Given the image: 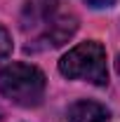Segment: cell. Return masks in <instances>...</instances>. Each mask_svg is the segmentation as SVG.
Returning a JSON list of instances; mask_svg holds the SVG:
<instances>
[{
  "mask_svg": "<svg viewBox=\"0 0 120 122\" xmlns=\"http://www.w3.org/2000/svg\"><path fill=\"white\" fill-rule=\"evenodd\" d=\"M12 54V35L7 33V28L0 24V61L7 59Z\"/></svg>",
  "mask_w": 120,
  "mask_h": 122,
  "instance_id": "6",
  "label": "cell"
},
{
  "mask_svg": "<svg viewBox=\"0 0 120 122\" xmlns=\"http://www.w3.org/2000/svg\"><path fill=\"white\" fill-rule=\"evenodd\" d=\"M75 30H78V19H75L73 14H59L40 35H38V42H45V45H49V47H59V45L68 42V40L73 38Z\"/></svg>",
  "mask_w": 120,
  "mask_h": 122,
  "instance_id": "4",
  "label": "cell"
},
{
  "mask_svg": "<svg viewBox=\"0 0 120 122\" xmlns=\"http://www.w3.org/2000/svg\"><path fill=\"white\" fill-rule=\"evenodd\" d=\"M59 73L71 80H85L97 87L108 85V68H106V49L97 40L80 42L68 49L59 61Z\"/></svg>",
  "mask_w": 120,
  "mask_h": 122,
  "instance_id": "2",
  "label": "cell"
},
{
  "mask_svg": "<svg viewBox=\"0 0 120 122\" xmlns=\"http://www.w3.org/2000/svg\"><path fill=\"white\" fill-rule=\"evenodd\" d=\"M66 120L68 122H108L111 110L97 101H75L66 110Z\"/></svg>",
  "mask_w": 120,
  "mask_h": 122,
  "instance_id": "5",
  "label": "cell"
},
{
  "mask_svg": "<svg viewBox=\"0 0 120 122\" xmlns=\"http://www.w3.org/2000/svg\"><path fill=\"white\" fill-rule=\"evenodd\" d=\"M59 5L61 0H26L21 10V28L40 35L59 16Z\"/></svg>",
  "mask_w": 120,
  "mask_h": 122,
  "instance_id": "3",
  "label": "cell"
},
{
  "mask_svg": "<svg viewBox=\"0 0 120 122\" xmlns=\"http://www.w3.org/2000/svg\"><path fill=\"white\" fill-rule=\"evenodd\" d=\"M47 80L38 66L31 63H10L0 71V94L16 106H38L45 96Z\"/></svg>",
  "mask_w": 120,
  "mask_h": 122,
  "instance_id": "1",
  "label": "cell"
},
{
  "mask_svg": "<svg viewBox=\"0 0 120 122\" xmlns=\"http://www.w3.org/2000/svg\"><path fill=\"white\" fill-rule=\"evenodd\" d=\"M90 7H97V10H101V7H111V5H115V0H85Z\"/></svg>",
  "mask_w": 120,
  "mask_h": 122,
  "instance_id": "7",
  "label": "cell"
},
{
  "mask_svg": "<svg viewBox=\"0 0 120 122\" xmlns=\"http://www.w3.org/2000/svg\"><path fill=\"white\" fill-rule=\"evenodd\" d=\"M115 71H118V75H120V54H118V59H115Z\"/></svg>",
  "mask_w": 120,
  "mask_h": 122,
  "instance_id": "8",
  "label": "cell"
}]
</instances>
